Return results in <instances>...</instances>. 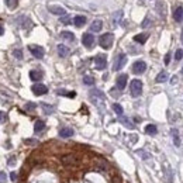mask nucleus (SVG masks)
Instances as JSON below:
<instances>
[{
    "label": "nucleus",
    "mask_w": 183,
    "mask_h": 183,
    "mask_svg": "<svg viewBox=\"0 0 183 183\" xmlns=\"http://www.w3.org/2000/svg\"><path fill=\"white\" fill-rule=\"evenodd\" d=\"M113 42H114V35L111 33H106L99 38V44H100L101 48L104 49H110L113 47Z\"/></svg>",
    "instance_id": "f257e3e1"
},
{
    "label": "nucleus",
    "mask_w": 183,
    "mask_h": 183,
    "mask_svg": "<svg viewBox=\"0 0 183 183\" xmlns=\"http://www.w3.org/2000/svg\"><path fill=\"white\" fill-rule=\"evenodd\" d=\"M130 93H131L132 97H140L142 94V82L140 79H134L131 80V84H130Z\"/></svg>",
    "instance_id": "f03ea898"
},
{
    "label": "nucleus",
    "mask_w": 183,
    "mask_h": 183,
    "mask_svg": "<svg viewBox=\"0 0 183 183\" xmlns=\"http://www.w3.org/2000/svg\"><path fill=\"white\" fill-rule=\"evenodd\" d=\"M28 49H30V52L33 53L34 58L37 59H42L45 55V51L42 47H39V45H28Z\"/></svg>",
    "instance_id": "7ed1b4c3"
},
{
    "label": "nucleus",
    "mask_w": 183,
    "mask_h": 183,
    "mask_svg": "<svg viewBox=\"0 0 183 183\" xmlns=\"http://www.w3.org/2000/svg\"><path fill=\"white\" fill-rule=\"evenodd\" d=\"M106 65H107L106 55H104V53H99V55L94 58V66H96V69L103 70L104 68H106Z\"/></svg>",
    "instance_id": "20e7f679"
},
{
    "label": "nucleus",
    "mask_w": 183,
    "mask_h": 183,
    "mask_svg": "<svg viewBox=\"0 0 183 183\" xmlns=\"http://www.w3.org/2000/svg\"><path fill=\"white\" fill-rule=\"evenodd\" d=\"M125 64H127V55H125V53H120V55L115 58V62H114L113 69H114V70H120V69H123Z\"/></svg>",
    "instance_id": "39448f33"
},
{
    "label": "nucleus",
    "mask_w": 183,
    "mask_h": 183,
    "mask_svg": "<svg viewBox=\"0 0 183 183\" xmlns=\"http://www.w3.org/2000/svg\"><path fill=\"white\" fill-rule=\"evenodd\" d=\"M82 44L86 48H89V49L93 48V45H94V37H93V34H90V33L83 34V37H82Z\"/></svg>",
    "instance_id": "423d86ee"
},
{
    "label": "nucleus",
    "mask_w": 183,
    "mask_h": 183,
    "mask_svg": "<svg viewBox=\"0 0 183 183\" xmlns=\"http://www.w3.org/2000/svg\"><path fill=\"white\" fill-rule=\"evenodd\" d=\"M31 90H33V93L35 96H42V94H45V93L48 92V87L45 86V84H42V83H35V84H33Z\"/></svg>",
    "instance_id": "0eeeda50"
},
{
    "label": "nucleus",
    "mask_w": 183,
    "mask_h": 183,
    "mask_svg": "<svg viewBox=\"0 0 183 183\" xmlns=\"http://www.w3.org/2000/svg\"><path fill=\"white\" fill-rule=\"evenodd\" d=\"M145 69H146V64L144 61H137V62H134V65H132V72H134L135 75L144 73Z\"/></svg>",
    "instance_id": "6e6552de"
},
{
    "label": "nucleus",
    "mask_w": 183,
    "mask_h": 183,
    "mask_svg": "<svg viewBox=\"0 0 183 183\" xmlns=\"http://www.w3.org/2000/svg\"><path fill=\"white\" fill-rule=\"evenodd\" d=\"M90 99H92V101H97V100H104V94H103V92L101 90H97V89H93V90H90Z\"/></svg>",
    "instance_id": "1a4fd4ad"
},
{
    "label": "nucleus",
    "mask_w": 183,
    "mask_h": 183,
    "mask_svg": "<svg viewBox=\"0 0 183 183\" xmlns=\"http://www.w3.org/2000/svg\"><path fill=\"white\" fill-rule=\"evenodd\" d=\"M48 10H49L51 13L56 14V16H65V13H66L64 7H61V6H55V4H49L48 6Z\"/></svg>",
    "instance_id": "9d476101"
},
{
    "label": "nucleus",
    "mask_w": 183,
    "mask_h": 183,
    "mask_svg": "<svg viewBox=\"0 0 183 183\" xmlns=\"http://www.w3.org/2000/svg\"><path fill=\"white\" fill-rule=\"evenodd\" d=\"M127 80H128V76H127L125 73H121V75L117 78V89L123 90L127 84Z\"/></svg>",
    "instance_id": "9b49d317"
},
{
    "label": "nucleus",
    "mask_w": 183,
    "mask_h": 183,
    "mask_svg": "<svg viewBox=\"0 0 183 183\" xmlns=\"http://www.w3.org/2000/svg\"><path fill=\"white\" fill-rule=\"evenodd\" d=\"M56 49H58V55L61 56V58H66V56L69 55V52H70L69 48H68L66 45H62V44H59Z\"/></svg>",
    "instance_id": "f8f14e48"
},
{
    "label": "nucleus",
    "mask_w": 183,
    "mask_h": 183,
    "mask_svg": "<svg viewBox=\"0 0 183 183\" xmlns=\"http://www.w3.org/2000/svg\"><path fill=\"white\" fill-rule=\"evenodd\" d=\"M30 79L33 82H39L42 79V72H39V70H30Z\"/></svg>",
    "instance_id": "ddd939ff"
},
{
    "label": "nucleus",
    "mask_w": 183,
    "mask_h": 183,
    "mask_svg": "<svg viewBox=\"0 0 183 183\" xmlns=\"http://www.w3.org/2000/svg\"><path fill=\"white\" fill-rule=\"evenodd\" d=\"M73 135V130L72 128H61V131H59V137H62V138H69V137H72Z\"/></svg>",
    "instance_id": "4468645a"
},
{
    "label": "nucleus",
    "mask_w": 183,
    "mask_h": 183,
    "mask_svg": "<svg viewBox=\"0 0 183 183\" xmlns=\"http://www.w3.org/2000/svg\"><path fill=\"white\" fill-rule=\"evenodd\" d=\"M101 27H103V23H101V20H94V21L92 23V25H90V30L94 31V33H99V31L101 30Z\"/></svg>",
    "instance_id": "2eb2a0df"
},
{
    "label": "nucleus",
    "mask_w": 183,
    "mask_h": 183,
    "mask_svg": "<svg viewBox=\"0 0 183 183\" xmlns=\"http://www.w3.org/2000/svg\"><path fill=\"white\" fill-rule=\"evenodd\" d=\"M146 39H148V34L144 33V34H137V35L134 37V41L138 42V44H145Z\"/></svg>",
    "instance_id": "dca6fc26"
},
{
    "label": "nucleus",
    "mask_w": 183,
    "mask_h": 183,
    "mask_svg": "<svg viewBox=\"0 0 183 183\" xmlns=\"http://www.w3.org/2000/svg\"><path fill=\"white\" fill-rule=\"evenodd\" d=\"M173 18H175V21H177V23L182 21V20H183V7H177L176 10H175Z\"/></svg>",
    "instance_id": "f3484780"
},
{
    "label": "nucleus",
    "mask_w": 183,
    "mask_h": 183,
    "mask_svg": "<svg viewBox=\"0 0 183 183\" xmlns=\"http://www.w3.org/2000/svg\"><path fill=\"white\" fill-rule=\"evenodd\" d=\"M62 162H64L65 165H75V163L78 162V159H76L73 155H68V156L62 158Z\"/></svg>",
    "instance_id": "a211bd4d"
},
{
    "label": "nucleus",
    "mask_w": 183,
    "mask_h": 183,
    "mask_svg": "<svg viewBox=\"0 0 183 183\" xmlns=\"http://www.w3.org/2000/svg\"><path fill=\"white\" fill-rule=\"evenodd\" d=\"M44 128H45V123L42 120H38V121H35V124H34V131L38 134V132H41V131H44Z\"/></svg>",
    "instance_id": "6ab92c4d"
},
{
    "label": "nucleus",
    "mask_w": 183,
    "mask_h": 183,
    "mask_svg": "<svg viewBox=\"0 0 183 183\" xmlns=\"http://www.w3.org/2000/svg\"><path fill=\"white\" fill-rule=\"evenodd\" d=\"M84 23H86V17L84 16H76L75 18H73V24H75L76 27H82Z\"/></svg>",
    "instance_id": "aec40b11"
},
{
    "label": "nucleus",
    "mask_w": 183,
    "mask_h": 183,
    "mask_svg": "<svg viewBox=\"0 0 183 183\" xmlns=\"http://www.w3.org/2000/svg\"><path fill=\"white\" fill-rule=\"evenodd\" d=\"M168 78H169V75L165 72V70H163V72H159V75L156 76V79H155V80H156V83H163V82L168 80Z\"/></svg>",
    "instance_id": "412c9836"
},
{
    "label": "nucleus",
    "mask_w": 183,
    "mask_h": 183,
    "mask_svg": "<svg viewBox=\"0 0 183 183\" xmlns=\"http://www.w3.org/2000/svg\"><path fill=\"white\" fill-rule=\"evenodd\" d=\"M145 132L148 135H155L158 132V128L156 125H154V124H148V125L145 127Z\"/></svg>",
    "instance_id": "4be33fe9"
},
{
    "label": "nucleus",
    "mask_w": 183,
    "mask_h": 183,
    "mask_svg": "<svg viewBox=\"0 0 183 183\" xmlns=\"http://www.w3.org/2000/svg\"><path fill=\"white\" fill-rule=\"evenodd\" d=\"M61 38L66 39V41H75V35H73L72 33H69V31H62V33H61Z\"/></svg>",
    "instance_id": "5701e85b"
},
{
    "label": "nucleus",
    "mask_w": 183,
    "mask_h": 183,
    "mask_svg": "<svg viewBox=\"0 0 183 183\" xmlns=\"http://www.w3.org/2000/svg\"><path fill=\"white\" fill-rule=\"evenodd\" d=\"M172 137H173V142L176 146H180V138H179V132H177V130H172Z\"/></svg>",
    "instance_id": "b1692460"
},
{
    "label": "nucleus",
    "mask_w": 183,
    "mask_h": 183,
    "mask_svg": "<svg viewBox=\"0 0 183 183\" xmlns=\"http://www.w3.org/2000/svg\"><path fill=\"white\" fill-rule=\"evenodd\" d=\"M156 8L159 10V13H160V16H162V17L166 16V6L163 4V2H159V3H158Z\"/></svg>",
    "instance_id": "393cba45"
},
{
    "label": "nucleus",
    "mask_w": 183,
    "mask_h": 183,
    "mask_svg": "<svg viewBox=\"0 0 183 183\" xmlns=\"http://www.w3.org/2000/svg\"><path fill=\"white\" fill-rule=\"evenodd\" d=\"M83 83L87 84V86H92V84H94V78H93V76H89V75L83 76Z\"/></svg>",
    "instance_id": "a878e982"
},
{
    "label": "nucleus",
    "mask_w": 183,
    "mask_h": 183,
    "mask_svg": "<svg viewBox=\"0 0 183 183\" xmlns=\"http://www.w3.org/2000/svg\"><path fill=\"white\" fill-rule=\"evenodd\" d=\"M56 93L61 96H68V97H75L76 96L75 92H66V90H56Z\"/></svg>",
    "instance_id": "bb28decb"
},
{
    "label": "nucleus",
    "mask_w": 183,
    "mask_h": 183,
    "mask_svg": "<svg viewBox=\"0 0 183 183\" xmlns=\"http://www.w3.org/2000/svg\"><path fill=\"white\" fill-rule=\"evenodd\" d=\"M113 110H114V113H115V114L123 115V107H121L118 103H114V104H113Z\"/></svg>",
    "instance_id": "cd10ccee"
},
{
    "label": "nucleus",
    "mask_w": 183,
    "mask_h": 183,
    "mask_svg": "<svg viewBox=\"0 0 183 183\" xmlns=\"http://www.w3.org/2000/svg\"><path fill=\"white\" fill-rule=\"evenodd\" d=\"M41 107L44 109V111L47 113V114H51V113H53V107H52V106H48V104L42 103V104H41Z\"/></svg>",
    "instance_id": "c85d7f7f"
},
{
    "label": "nucleus",
    "mask_w": 183,
    "mask_h": 183,
    "mask_svg": "<svg viewBox=\"0 0 183 183\" xmlns=\"http://www.w3.org/2000/svg\"><path fill=\"white\" fill-rule=\"evenodd\" d=\"M121 16H123V11H121V10L117 11V13L114 14V20H113V23H114V24H117V23L121 20Z\"/></svg>",
    "instance_id": "c756f323"
},
{
    "label": "nucleus",
    "mask_w": 183,
    "mask_h": 183,
    "mask_svg": "<svg viewBox=\"0 0 183 183\" xmlns=\"http://www.w3.org/2000/svg\"><path fill=\"white\" fill-rule=\"evenodd\" d=\"M182 58H183V49H176V52H175V59H176V61H180Z\"/></svg>",
    "instance_id": "7c9ffc66"
},
{
    "label": "nucleus",
    "mask_w": 183,
    "mask_h": 183,
    "mask_svg": "<svg viewBox=\"0 0 183 183\" xmlns=\"http://www.w3.org/2000/svg\"><path fill=\"white\" fill-rule=\"evenodd\" d=\"M6 4L8 6V8H14L17 6V0H6Z\"/></svg>",
    "instance_id": "2f4dec72"
},
{
    "label": "nucleus",
    "mask_w": 183,
    "mask_h": 183,
    "mask_svg": "<svg viewBox=\"0 0 183 183\" xmlns=\"http://www.w3.org/2000/svg\"><path fill=\"white\" fill-rule=\"evenodd\" d=\"M13 55L16 56L17 59H23V52H21V49H14V51H13Z\"/></svg>",
    "instance_id": "473e14b6"
},
{
    "label": "nucleus",
    "mask_w": 183,
    "mask_h": 183,
    "mask_svg": "<svg viewBox=\"0 0 183 183\" xmlns=\"http://www.w3.org/2000/svg\"><path fill=\"white\" fill-rule=\"evenodd\" d=\"M120 121L124 124V125L128 127V128H134V125H132L131 123H128V120H127V118H123V117H121V118H120Z\"/></svg>",
    "instance_id": "72a5a7b5"
},
{
    "label": "nucleus",
    "mask_w": 183,
    "mask_h": 183,
    "mask_svg": "<svg viewBox=\"0 0 183 183\" xmlns=\"http://www.w3.org/2000/svg\"><path fill=\"white\" fill-rule=\"evenodd\" d=\"M0 183H7V175L4 172H0Z\"/></svg>",
    "instance_id": "f704fd0d"
},
{
    "label": "nucleus",
    "mask_w": 183,
    "mask_h": 183,
    "mask_svg": "<svg viewBox=\"0 0 183 183\" xmlns=\"http://www.w3.org/2000/svg\"><path fill=\"white\" fill-rule=\"evenodd\" d=\"M34 109H35V104H34V103H27V104H25V110H30V111H33Z\"/></svg>",
    "instance_id": "c9c22d12"
},
{
    "label": "nucleus",
    "mask_w": 183,
    "mask_h": 183,
    "mask_svg": "<svg viewBox=\"0 0 183 183\" xmlns=\"http://www.w3.org/2000/svg\"><path fill=\"white\" fill-rule=\"evenodd\" d=\"M6 118H7V115H6V113L0 111V123H4Z\"/></svg>",
    "instance_id": "e433bc0d"
},
{
    "label": "nucleus",
    "mask_w": 183,
    "mask_h": 183,
    "mask_svg": "<svg viewBox=\"0 0 183 183\" xmlns=\"http://www.w3.org/2000/svg\"><path fill=\"white\" fill-rule=\"evenodd\" d=\"M163 62H165V65H169V62H170V53H166Z\"/></svg>",
    "instance_id": "4c0bfd02"
},
{
    "label": "nucleus",
    "mask_w": 183,
    "mask_h": 183,
    "mask_svg": "<svg viewBox=\"0 0 183 183\" xmlns=\"http://www.w3.org/2000/svg\"><path fill=\"white\" fill-rule=\"evenodd\" d=\"M10 180H11V182H16V180H17V173H16V172H11V173H10Z\"/></svg>",
    "instance_id": "58836bf2"
},
{
    "label": "nucleus",
    "mask_w": 183,
    "mask_h": 183,
    "mask_svg": "<svg viewBox=\"0 0 183 183\" xmlns=\"http://www.w3.org/2000/svg\"><path fill=\"white\" fill-rule=\"evenodd\" d=\"M61 21L64 23V24H69V17H68V16H64V17H61Z\"/></svg>",
    "instance_id": "ea45409f"
},
{
    "label": "nucleus",
    "mask_w": 183,
    "mask_h": 183,
    "mask_svg": "<svg viewBox=\"0 0 183 183\" xmlns=\"http://www.w3.org/2000/svg\"><path fill=\"white\" fill-rule=\"evenodd\" d=\"M25 144H30V145H35L37 141H34V140H25Z\"/></svg>",
    "instance_id": "a19ab883"
},
{
    "label": "nucleus",
    "mask_w": 183,
    "mask_h": 183,
    "mask_svg": "<svg viewBox=\"0 0 183 183\" xmlns=\"http://www.w3.org/2000/svg\"><path fill=\"white\" fill-rule=\"evenodd\" d=\"M138 154H141V156H142L144 159H146V158H149V156H148V154H145V152H142V151H138Z\"/></svg>",
    "instance_id": "79ce46f5"
},
{
    "label": "nucleus",
    "mask_w": 183,
    "mask_h": 183,
    "mask_svg": "<svg viewBox=\"0 0 183 183\" xmlns=\"http://www.w3.org/2000/svg\"><path fill=\"white\" fill-rule=\"evenodd\" d=\"M148 24H149V17H146V18L144 20V23H142V27H146Z\"/></svg>",
    "instance_id": "37998d69"
},
{
    "label": "nucleus",
    "mask_w": 183,
    "mask_h": 183,
    "mask_svg": "<svg viewBox=\"0 0 183 183\" xmlns=\"http://www.w3.org/2000/svg\"><path fill=\"white\" fill-rule=\"evenodd\" d=\"M172 84H175V83H176V82H177V78H176V76H175V78H172Z\"/></svg>",
    "instance_id": "c03bdc74"
},
{
    "label": "nucleus",
    "mask_w": 183,
    "mask_h": 183,
    "mask_svg": "<svg viewBox=\"0 0 183 183\" xmlns=\"http://www.w3.org/2000/svg\"><path fill=\"white\" fill-rule=\"evenodd\" d=\"M14 160H16V158H11V159L8 160V165H13V163H14Z\"/></svg>",
    "instance_id": "a18cd8bd"
},
{
    "label": "nucleus",
    "mask_w": 183,
    "mask_h": 183,
    "mask_svg": "<svg viewBox=\"0 0 183 183\" xmlns=\"http://www.w3.org/2000/svg\"><path fill=\"white\" fill-rule=\"evenodd\" d=\"M3 34H4V28L0 25V35H3Z\"/></svg>",
    "instance_id": "49530a36"
},
{
    "label": "nucleus",
    "mask_w": 183,
    "mask_h": 183,
    "mask_svg": "<svg viewBox=\"0 0 183 183\" xmlns=\"http://www.w3.org/2000/svg\"><path fill=\"white\" fill-rule=\"evenodd\" d=\"M182 44H183V31H182Z\"/></svg>",
    "instance_id": "de8ad7c7"
},
{
    "label": "nucleus",
    "mask_w": 183,
    "mask_h": 183,
    "mask_svg": "<svg viewBox=\"0 0 183 183\" xmlns=\"http://www.w3.org/2000/svg\"><path fill=\"white\" fill-rule=\"evenodd\" d=\"M182 72H183V69H182Z\"/></svg>",
    "instance_id": "09e8293b"
}]
</instances>
